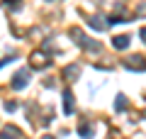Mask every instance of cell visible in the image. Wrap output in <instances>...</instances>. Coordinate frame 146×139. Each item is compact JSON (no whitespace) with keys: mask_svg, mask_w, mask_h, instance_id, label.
<instances>
[{"mask_svg":"<svg viewBox=\"0 0 146 139\" xmlns=\"http://www.w3.org/2000/svg\"><path fill=\"white\" fill-rule=\"evenodd\" d=\"M88 25L93 27V29H98V32L107 29V22H102V17H90V20H88Z\"/></svg>","mask_w":146,"mask_h":139,"instance_id":"8992f818","label":"cell"},{"mask_svg":"<svg viewBox=\"0 0 146 139\" xmlns=\"http://www.w3.org/2000/svg\"><path fill=\"white\" fill-rule=\"evenodd\" d=\"M27 81H29V71H20V73H15V76H12V88H15V90H22V88L27 86Z\"/></svg>","mask_w":146,"mask_h":139,"instance_id":"7a4b0ae2","label":"cell"},{"mask_svg":"<svg viewBox=\"0 0 146 139\" xmlns=\"http://www.w3.org/2000/svg\"><path fill=\"white\" fill-rule=\"evenodd\" d=\"M78 132H80V134H83V137H85V139H90V137H93V129H90V127H88V124H80V127H78Z\"/></svg>","mask_w":146,"mask_h":139,"instance_id":"8fae6325","label":"cell"},{"mask_svg":"<svg viewBox=\"0 0 146 139\" xmlns=\"http://www.w3.org/2000/svg\"><path fill=\"white\" fill-rule=\"evenodd\" d=\"M5 3H15V0H5Z\"/></svg>","mask_w":146,"mask_h":139,"instance_id":"5bb4252c","label":"cell"},{"mask_svg":"<svg viewBox=\"0 0 146 139\" xmlns=\"http://www.w3.org/2000/svg\"><path fill=\"white\" fill-rule=\"evenodd\" d=\"M63 112H66V115L73 112V95H71V90L63 93Z\"/></svg>","mask_w":146,"mask_h":139,"instance_id":"5b68a950","label":"cell"},{"mask_svg":"<svg viewBox=\"0 0 146 139\" xmlns=\"http://www.w3.org/2000/svg\"><path fill=\"white\" fill-rule=\"evenodd\" d=\"M124 66L131 68V71H134V68L144 71V68H146V61H144V56H131V59H127V61H124Z\"/></svg>","mask_w":146,"mask_h":139,"instance_id":"3957f363","label":"cell"},{"mask_svg":"<svg viewBox=\"0 0 146 139\" xmlns=\"http://www.w3.org/2000/svg\"><path fill=\"white\" fill-rule=\"evenodd\" d=\"M78 73H80V68H78V66H68L66 71H63V76L71 78V76H78Z\"/></svg>","mask_w":146,"mask_h":139,"instance_id":"30bf717a","label":"cell"},{"mask_svg":"<svg viewBox=\"0 0 146 139\" xmlns=\"http://www.w3.org/2000/svg\"><path fill=\"white\" fill-rule=\"evenodd\" d=\"M32 63H34V66H46L49 61H44L42 54H34V56H32Z\"/></svg>","mask_w":146,"mask_h":139,"instance_id":"9c48e42d","label":"cell"},{"mask_svg":"<svg viewBox=\"0 0 146 139\" xmlns=\"http://www.w3.org/2000/svg\"><path fill=\"white\" fill-rule=\"evenodd\" d=\"M112 46H115V49H127V46H129V37L127 34L115 37V39H112Z\"/></svg>","mask_w":146,"mask_h":139,"instance_id":"52a82bcc","label":"cell"},{"mask_svg":"<svg viewBox=\"0 0 146 139\" xmlns=\"http://www.w3.org/2000/svg\"><path fill=\"white\" fill-rule=\"evenodd\" d=\"M141 39L146 41V27H144V29H141Z\"/></svg>","mask_w":146,"mask_h":139,"instance_id":"7c38bea8","label":"cell"},{"mask_svg":"<svg viewBox=\"0 0 146 139\" xmlns=\"http://www.w3.org/2000/svg\"><path fill=\"white\" fill-rule=\"evenodd\" d=\"M42 139H54V137H42Z\"/></svg>","mask_w":146,"mask_h":139,"instance_id":"4fadbf2b","label":"cell"},{"mask_svg":"<svg viewBox=\"0 0 146 139\" xmlns=\"http://www.w3.org/2000/svg\"><path fill=\"white\" fill-rule=\"evenodd\" d=\"M22 137V132L17 127H12V124H7L3 132H0V139H20Z\"/></svg>","mask_w":146,"mask_h":139,"instance_id":"277c9868","label":"cell"},{"mask_svg":"<svg viewBox=\"0 0 146 139\" xmlns=\"http://www.w3.org/2000/svg\"><path fill=\"white\" fill-rule=\"evenodd\" d=\"M73 37H76V44L78 46H83V49H90V51H98L100 49V44L98 41H90L85 34H80V32H73Z\"/></svg>","mask_w":146,"mask_h":139,"instance_id":"6da1fadb","label":"cell"},{"mask_svg":"<svg viewBox=\"0 0 146 139\" xmlns=\"http://www.w3.org/2000/svg\"><path fill=\"white\" fill-rule=\"evenodd\" d=\"M115 110H119V112H124V110H127V98H124V95H117V100H115Z\"/></svg>","mask_w":146,"mask_h":139,"instance_id":"ba28073f","label":"cell"}]
</instances>
